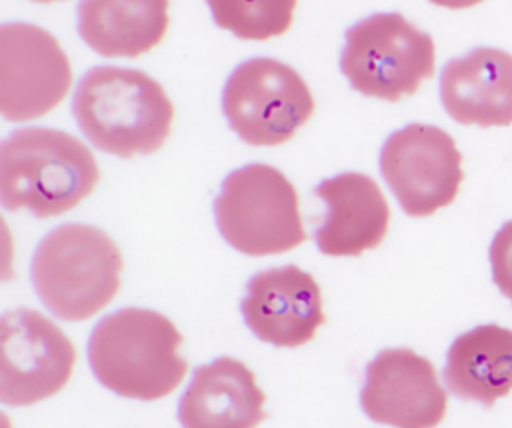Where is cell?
<instances>
[{
	"label": "cell",
	"mask_w": 512,
	"mask_h": 428,
	"mask_svg": "<svg viewBox=\"0 0 512 428\" xmlns=\"http://www.w3.org/2000/svg\"><path fill=\"white\" fill-rule=\"evenodd\" d=\"M72 114L98 150L132 158L160 150L170 134L174 106L142 70L94 66L76 84Z\"/></svg>",
	"instance_id": "cell-1"
},
{
	"label": "cell",
	"mask_w": 512,
	"mask_h": 428,
	"mask_svg": "<svg viewBox=\"0 0 512 428\" xmlns=\"http://www.w3.org/2000/svg\"><path fill=\"white\" fill-rule=\"evenodd\" d=\"M98 176L88 146L56 128H18L0 146V200L10 212L64 214L94 190Z\"/></svg>",
	"instance_id": "cell-2"
},
{
	"label": "cell",
	"mask_w": 512,
	"mask_h": 428,
	"mask_svg": "<svg viewBox=\"0 0 512 428\" xmlns=\"http://www.w3.org/2000/svg\"><path fill=\"white\" fill-rule=\"evenodd\" d=\"M182 334L164 314L120 308L104 316L88 338V360L102 386L124 398L158 400L186 374L178 354Z\"/></svg>",
	"instance_id": "cell-3"
},
{
	"label": "cell",
	"mask_w": 512,
	"mask_h": 428,
	"mask_svg": "<svg viewBox=\"0 0 512 428\" xmlns=\"http://www.w3.org/2000/svg\"><path fill=\"white\" fill-rule=\"evenodd\" d=\"M122 254L116 242L90 224H62L36 246L30 262L40 302L60 320L92 318L120 288Z\"/></svg>",
	"instance_id": "cell-4"
},
{
	"label": "cell",
	"mask_w": 512,
	"mask_h": 428,
	"mask_svg": "<svg viewBox=\"0 0 512 428\" xmlns=\"http://www.w3.org/2000/svg\"><path fill=\"white\" fill-rule=\"evenodd\" d=\"M214 218L222 238L248 256L282 254L306 240L292 182L278 168L260 162L224 178Z\"/></svg>",
	"instance_id": "cell-5"
},
{
	"label": "cell",
	"mask_w": 512,
	"mask_h": 428,
	"mask_svg": "<svg viewBox=\"0 0 512 428\" xmlns=\"http://www.w3.org/2000/svg\"><path fill=\"white\" fill-rule=\"evenodd\" d=\"M340 70L356 92L398 102L434 74V40L398 12H376L346 30Z\"/></svg>",
	"instance_id": "cell-6"
},
{
	"label": "cell",
	"mask_w": 512,
	"mask_h": 428,
	"mask_svg": "<svg viewBox=\"0 0 512 428\" xmlns=\"http://www.w3.org/2000/svg\"><path fill=\"white\" fill-rule=\"evenodd\" d=\"M228 126L252 146H276L294 136L314 112L304 78L274 58H250L238 64L222 90Z\"/></svg>",
	"instance_id": "cell-7"
},
{
	"label": "cell",
	"mask_w": 512,
	"mask_h": 428,
	"mask_svg": "<svg viewBox=\"0 0 512 428\" xmlns=\"http://www.w3.org/2000/svg\"><path fill=\"white\" fill-rule=\"evenodd\" d=\"M454 138L432 124H406L380 150V172L408 216L424 218L454 202L462 174Z\"/></svg>",
	"instance_id": "cell-8"
},
{
	"label": "cell",
	"mask_w": 512,
	"mask_h": 428,
	"mask_svg": "<svg viewBox=\"0 0 512 428\" xmlns=\"http://www.w3.org/2000/svg\"><path fill=\"white\" fill-rule=\"evenodd\" d=\"M0 346V400L8 406H28L62 390L76 360L70 338L30 308L4 312Z\"/></svg>",
	"instance_id": "cell-9"
},
{
	"label": "cell",
	"mask_w": 512,
	"mask_h": 428,
	"mask_svg": "<svg viewBox=\"0 0 512 428\" xmlns=\"http://www.w3.org/2000/svg\"><path fill=\"white\" fill-rule=\"evenodd\" d=\"M72 70L58 40L40 26H0V112L26 122L56 108L68 94Z\"/></svg>",
	"instance_id": "cell-10"
},
{
	"label": "cell",
	"mask_w": 512,
	"mask_h": 428,
	"mask_svg": "<svg viewBox=\"0 0 512 428\" xmlns=\"http://www.w3.org/2000/svg\"><path fill=\"white\" fill-rule=\"evenodd\" d=\"M364 414L394 428H434L446 414V390L432 362L410 348H386L366 366Z\"/></svg>",
	"instance_id": "cell-11"
},
{
	"label": "cell",
	"mask_w": 512,
	"mask_h": 428,
	"mask_svg": "<svg viewBox=\"0 0 512 428\" xmlns=\"http://www.w3.org/2000/svg\"><path fill=\"white\" fill-rule=\"evenodd\" d=\"M240 312L256 338L282 348L312 340L324 322L320 286L294 264L256 272L246 284Z\"/></svg>",
	"instance_id": "cell-12"
},
{
	"label": "cell",
	"mask_w": 512,
	"mask_h": 428,
	"mask_svg": "<svg viewBox=\"0 0 512 428\" xmlns=\"http://www.w3.org/2000/svg\"><path fill=\"white\" fill-rule=\"evenodd\" d=\"M314 194L326 204V216L314 234L322 254L358 256L384 240L390 208L370 176L342 172L322 180Z\"/></svg>",
	"instance_id": "cell-13"
},
{
	"label": "cell",
	"mask_w": 512,
	"mask_h": 428,
	"mask_svg": "<svg viewBox=\"0 0 512 428\" xmlns=\"http://www.w3.org/2000/svg\"><path fill=\"white\" fill-rule=\"evenodd\" d=\"M440 100L460 124H512V54L478 46L452 58L440 72Z\"/></svg>",
	"instance_id": "cell-14"
},
{
	"label": "cell",
	"mask_w": 512,
	"mask_h": 428,
	"mask_svg": "<svg viewBox=\"0 0 512 428\" xmlns=\"http://www.w3.org/2000/svg\"><path fill=\"white\" fill-rule=\"evenodd\" d=\"M264 392L252 370L220 356L198 366L178 402L182 428H256L264 420Z\"/></svg>",
	"instance_id": "cell-15"
},
{
	"label": "cell",
	"mask_w": 512,
	"mask_h": 428,
	"mask_svg": "<svg viewBox=\"0 0 512 428\" xmlns=\"http://www.w3.org/2000/svg\"><path fill=\"white\" fill-rule=\"evenodd\" d=\"M80 38L100 56L136 58L158 46L168 28V0H80Z\"/></svg>",
	"instance_id": "cell-16"
},
{
	"label": "cell",
	"mask_w": 512,
	"mask_h": 428,
	"mask_svg": "<svg viewBox=\"0 0 512 428\" xmlns=\"http://www.w3.org/2000/svg\"><path fill=\"white\" fill-rule=\"evenodd\" d=\"M444 380L460 400L490 408L512 390V330L482 324L460 334L448 348Z\"/></svg>",
	"instance_id": "cell-17"
},
{
	"label": "cell",
	"mask_w": 512,
	"mask_h": 428,
	"mask_svg": "<svg viewBox=\"0 0 512 428\" xmlns=\"http://www.w3.org/2000/svg\"><path fill=\"white\" fill-rule=\"evenodd\" d=\"M216 26L242 40H268L292 24L296 0H206Z\"/></svg>",
	"instance_id": "cell-18"
},
{
	"label": "cell",
	"mask_w": 512,
	"mask_h": 428,
	"mask_svg": "<svg viewBox=\"0 0 512 428\" xmlns=\"http://www.w3.org/2000/svg\"><path fill=\"white\" fill-rule=\"evenodd\" d=\"M488 258L494 284L512 302V220L494 234Z\"/></svg>",
	"instance_id": "cell-19"
},
{
	"label": "cell",
	"mask_w": 512,
	"mask_h": 428,
	"mask_svg": "<svg viewBox=\"0 0 512 428\" xmlns=\"http://www.w3.org/2000/svg\"><path fill=\"white\" fill-rule=\"evenodd\" d=\"M432 4L436 6H444V8H450V10H462V8H470V6H476L484 0H430Z\"/></svg>",
	"instance_id": "cell-20"
},
{
	"label": "cell",
	"mask_w": 512,
	"mask_h": 428,
	"mask_svg": "<svg viewBox=\"0 0 512 428\" xmlns=\"http://www.w3.org/2000/svg\"><path fill=\"white\" fill-rule=\"evenodd\" d=\"M32 2H38V4H50V2H60V0H32Z\"/></svg>",
	"instance_id": "cell-21"
}]
</instances>
